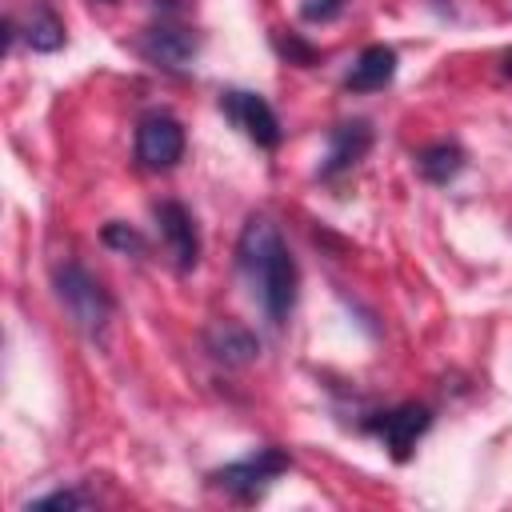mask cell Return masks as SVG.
Wrapping results in <instances>:
<instances>
[{
    "mask_svg": "<svg viewBox=\"0 0 512 512\" xmlns=\"http://www.w3.org/2000/svg\"><path fill=\"white\" fill-rule=\"evenodd\" d=\"M160 12H168V16H176V12H184L188 8V0H152Z\"/></svg>",
    "mask_w": 512,
    "mask_h": 512,
    "instance_id": "obj_18",
    "label": "cell"
},
{
    "mask_svg": "<svg viewBox=\"0 0 512 512\" xmlns=\"http://www.w3.org/2000/svg\"><path fill=\"white\" fill-rule=\"evenodd\" d=\"M200 52V36L180 20H160L140 36V56L164 72H188Z\"/></svg>",
    "mask_w": 512,
    "mask_h": 512,
    "instance_id": "obj_6",
    "label": "cell"
},
{
    "mask_svg": "<svg viewBox=\"0 0 512 512\" xmlns=\"http://www.w3.org/2000/svg\"><path fill=\"white\" fill-rule=\"evenodd\" d=\"M100 4H116V0H100Z\"/></svg>",
    "mask_w": 512,
    "mask_h": 512,
    "instance_id": "obj_20",
    "label": "cell"
},
{
    "mask_svg": "<svg viewBox=\"0 0 512 512\" xmlns=\"http://www.w3.org/2000/svg\"><path fill=\"white\" fill-rule=\"evenodd\" d=\"M100 240L108 244V248H116V252H124V256H140L148 244H144V236L132 228V224H124V220H108L104 228H100Z\"/></svg>",
    "mask_w": 512,
    "mask_h": 512,
    "instance_id": "obj_15",
    "label": "cell"
},
{
    "mask_svg": "<svg viewBox=\"0 0 512 512\" xmlns=\"http://www.w3.org/2000/svg\"><path fill=\"white\" fill-rule=\"evenodd\" d=\"M504 76H512V48L504 52Z\"/></svg>",
    "mask_w": 512,
    "mask_h": 512,
    "instance_id": "obj_19",
    "label": "cell"
},
{
    "mask_svg": "<svg viewBox=\"0 0 512 512\" xmlns=\"http://www.w3.org/2000/svg\"><path fill=\"white\" fill-rule=\"evenodd\" d=\"M220 112H224L252 144H260V148H276V144L284 140V128H280L272 104H268L260 92H240V88H232V92L220 96Z\"/></svg>",
    "mask_w": 512,
    "mask_h": 512,
    "instance_id": "obj_7",
    "label": "cell"
},
{
    "mask_svg": "<svg viewBox=\"0 0 512 512\" xmlns=\"http://www.w3.org/2000/svg\"><path fill=\"white\" fill-rule=\"evenodd\" d=\"M272 44H276V52H280L288 64L312 68V64L320 60V48H316V44H308L300 32H276V36H272Z\"/></svg>",
    "mask_w": 512,
    "mask_h": 512,
    "instance_id": "obj_14",
    "label": "cell"
},
{
    "mask_svg": "<svg viewBox=\"0 0 512 512\" xmlns=\"http://www.w3.org/2000/svg\"><path fill=\"white\" fill-rule=\"evenodd\" d=\"M392 76H396V52L388 44H368L356 56L352 72L344 76V88L348 92H380Z\"/></svg>",
    "mask_w": 512,
    "mask_h": 512,
    "instance_id": "obj_11",
    "label": "cell"
},
{
    "mask_svg": "<svg viewBox=\"0 0 512 512\" xmlns=\"http://www.w3.org/2000/svg\"><path fill=\"white\" fill-rule=\"evenodd\" d=\"M416 168H420V176L428 184H448V180H456L464 172V148L452 144V140H436V144L420 148Z\"/></svg>",
    "mask_w": 512,
    "mask_h": 512,
    "instance_id": "obj_13",
    "label": "cell"
},
{
    "mask_svg": "<svg viewBox=\"0 0 512 512\" xmlns=\"http://www.w3.org/2000/svg\"><path fill=\"white\" fill-rule=\"evenodd\" d=\"M52 288L68 312V320L88 336V340H104L108 320H112V296L108 288L76 260H64L52 268Z\"/></svg>",
    "mask_w": 512,
    "mask_h": 512,
    "instance_id": "obj_2",
    "label": "cell"
},
{
    "mask_svg": "<svg viewBox=\"0 0 512 512\" xmlns=\"http://www.w3.org/2000/svg\"><path fill=\"white\" fill-rule=\"evenodd\" d=\"M364 428L384 440V448L392 452V460H408L412 448H416V440L432 428V408L428 404H396L388 412L368 416Z\"/></svg>",
    "mask_w": 512,
    "mask_h": 512,
    "instance_id": "obj_5",
    "label": "cell"
},
{
    "mask_svg": "<svg viewBox=\"0 0 512 512\" xmlns=\"http://www.w3.org/2000/svg\"><path fill=\"white\" fill-rule=\"evenodd\" d=\"M348 0H300V20L304 24H332L336 16H344Z\"/></svg>",
    "mask_w": 512,
    "mask_h": 512,
    "instance_id": "obj_17",
    "label": "cell"
},
{
    "mask_svg": "<svg viewBox=\"0 0 512 512\" xmlns=\"http://www.w3.org/2000/svg\"><path fill=\"white\" fill-rule=\"evenodd\" d=\"M204 352L224 368H244L260 356V336L240 320H212L204 328Z\"/></svg>",
    "mask_w": 512,
    "mask_h": 512,
    "instance_id": "obj_9",
    "label": "cell"
},
{
    "mask_svg": "<svg viewBox=\"0 0 512 512\" xmlns=\"http://www.w3.org/2000/svg\"><path fill=\"white\" fill-rule=\"evenodd\" d=\"M292 468V456L284 452V448H256V452H248V456H240V460H232V464H224V468H216L208 480L216 484V488H224L228 496H236V500H256L276 476H284Z\"/></svg>",
    "mask_w": 512,
    "mask_h": 512,
    "instance_id": "obj_3",
    "label": "cell"
},
{
    "mask_svg": "<svg viewBox=\"0 0 512 512\" xmlns=\"http://www.w3.org/2000/svg\"><path fill=\"white\" fill-rule=\"evenodd\" d=\"M236 264H240L244 280L252 284V296L260 300L264 316L280 328L292 316L300 272H296V260H292L280 228L268 216L256 212L244 220L240 240H236Z\"/></svg>",
    "mask_w": 512,
    "mask_h": 512,
    "instance_id": "obj_1",
    "label": "cell"
},
{
    "mask_svg": "<svg viewBox=\"0 0 512 512\" xmlns=\"http://www.w3.org/2000/svg\"><path fill=\"white\" fill-rule=\"evenodd\" d=\"M28 512L32 508H92V496L80 492V488H60V492H48V496H36L24 504Z\"/></svg>",
    "mask_w": 512,
    "mask_h": 512,
    "instance_id": "obj_16",
    "label": "cell"
},
{
    "mask_svg": "<svg viewBox=\"0 0 512 512\" xmlns=\"http://www.w3.org/2000/svg\"><path fill=\"white\" fill-rule=\"evenodd\" d=\"M20 32H24L32 52H56L64 44V20H60V12L48 0H32Z\"/></svg>",
    "mask_w": 512,
    "mask_h": 512,
    "instance_id": "obj_12",
    "label": "cell"
},
{
    "mask_svg": "<svg viewBox=\"0 0 512 512\" xmlns=\"http://www.w3.org/2000/svg\"><path fill=\"white\" fill-rule=\"evenodd\" d=\"M156 224H160V236H164L172 260H176V268L192 272L200 264V232H196L192 212L180 200H160L156 204Z\"/></svg>",
    "mask_w": 512,
    "mask_h": 512,
    "instance_id": "obj_8",
    "label": "cell"
},
{
    "mask_svg": "<svg viewBox=\"0 0 512 512\" xmlns=\"http://www.w3.org/2000/svg\"><path fill=\"white\" fill-rule=\"evenodd\" d=\"M184 156V124L168 112H148L136 124V160L148 172H168Z\"/></svg>",
    "mask_w": 512,
    "mask_h": 512,
    "instance_id": "obj_4",
    "label": "cell"
},
{
    "mask_svg": "<svg viewBox=\"0 0 512 512\" xmlns=\"http://www.w3.org/2000/svg\"><path fill=\"white\" fill-rule=\"evenodd\" d=\"M372 148V124L368 120H340L328 128V152L320 160V180H332L340 172H348L352 164L364 160V152Z\"/></svg>",
    "mask_w": 512,
    "mask_h": 512,
    "instance_id": "obj_10",
    "label": "cell"
}]
</instances>
